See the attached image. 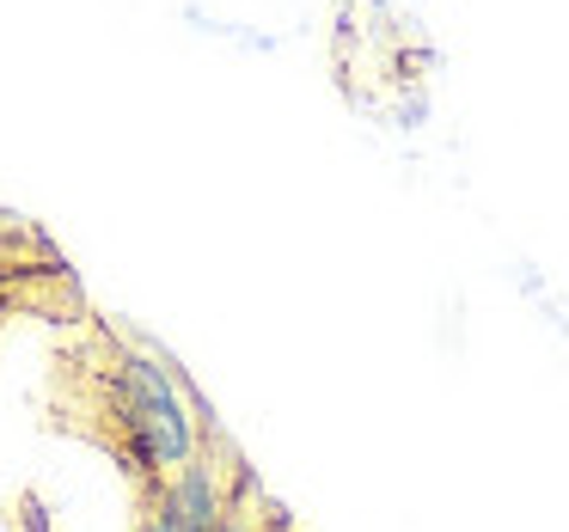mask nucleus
Returning <instances> with one entry per match:
<instances>
[{
    "label": "nucleus",
    "instance_id": "3",
    "mask_svg": "<svg viewBox=\"0 0 569 532\" xmlns=\"http://www.w3.org/2000/svg\"><path fill=\"white\" fill-rule=\"evenodd\" d=\"M136 532H184V526H178V520H166L153 502H141V514H136Z\"/></svg>",
    "mask_w": 569,
    "mask_h": 532
},
{
    "label": "nucleus",
    "instance_id": "1",
    "mask_svg": "<svg viewBox=\"0 0 569 532\" xmlns=\"http://www.w3.org/2000/svg\"><path fill=\"white\" fill-rule=\"evenodd\" d=\"M92 380V422L87 434L117 459L123 471H136L141 495L160 490L172 471H184L190 459L209 446V422H202L197 398H184V385L172 380L153 349L141 343H104L87 361Z\"/></svg>",
    "mask_w": 569,
    "mask_h": 532
},
{
    "label": "nucleus",
    "instance_id": "2",
    "mask_svg": "<svg viewBox=\"0 0 569 532\" xmlns=\"http://www.w3.org/2000/svg\"><path fill=\"white\" fill-rule=\"evenodd\" d=\"M209 532H276V520H270V508H263V495L251 490V478L233 483V495H227L221 520H214Z\"/></svg>",
    "mask_w": 569,
    "mask_h": 532
}]
</instances>
